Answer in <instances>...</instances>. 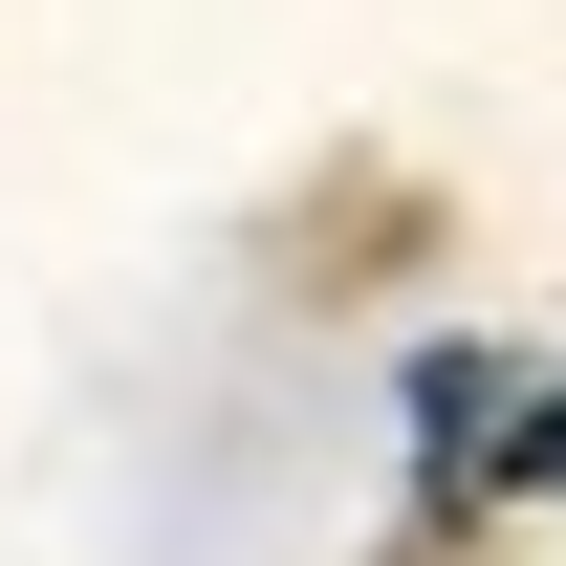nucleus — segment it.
<instances>
[{
    "label": "nucleus",
    "instance_id": "f257e3e1",
    "mask_svg": "<svg viewBox=\"0 0 566 566\" xmlns=\"http://www.w3.org/2000/svg\"><path fill=\"white\" fill-rule=\"evenodd\" d=\"M545 480H566V458H545Z\"/></svg>",
    "mask_w": 566,
    "mask_h": 566
}]
</instances>
